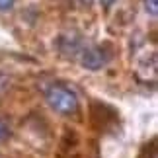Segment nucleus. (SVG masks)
<instances>
[{"instance_id": "f257e3e1", "label": "nucleus", "mask_w": 158, "mask_h": 158, "mask_svg": "<svg viewBox=\"0 0 158 158\" xmlns=\"http://www.w3.org/2000/svg\"><path fill=\"white\" fill-rule=\"evenodd\" d=\"M47 104L60 115H72L78 111V98L69 86L64 84H53L45 94Z\"/></svg>"}, {"instance_id": "f03ea898", "label": "nucleus", "mask_w": 158, "mask_h": 158, "mask_svg": "<svg viewBox=\"0 0 158 158\" xmlns=\"http://www.w3.org/2000/svg\"><path fill=\"white\" fill-rule=\"evenodd\" d=\"M109 60V55L100 49V47H90V49L82 51V57H80V63L86 70H100L104 69Z\"/></svg>"}, {"instance_id": "7ed1b4c3", "label": "nucleus", "mask_w": 158, "mask_h": 158, "mask_svg": "<svg viewBox=\"0 0 158 158\" xmlns=\"http://www.w3.org/2000/svg\"><path fill=\"white\" fill-rule=\"evenodd\" d=\"M59 49H60V55L63 57H76L82 49V37L78 35L76 31H69L64 35H60L59 39Z\"/></svg>"}, {"instance_id": "20e7f679", "label": "nucleus", "mask_w": 158, "mask_h": 158, "mask_svg": "<svg viewBox=\"0 0 158 158\" xmlns=\"http://www.w3.org/2000/svg\"><path fill=\"white\" fill-rule=\"evenodd\" d=\"M144 10L152 18H156L158 16V0H144Z\"/></svg>"}, {"instance_id": "39448f33", "label": "nucleus", "mask_w": 158, "mask_h": 158, "mask_svg": "<svg viewBox=\"0 0 158 158\" xmlns=\"http://www.w3.org/2000/svg\"><path fill=\"white\" fill-rule=\"evenodd\" d=\"M8 137H10V125L0 119V141H6Z\"/></svg>"}, {"instance_id": "423d86ee", "label": "nucleus", "mask_w": 158, "mask_h": 158, "mask_svg": "<svg viewBox=\"0 0 158 158\" xmlns=\"http://www.w3.org/2000/svg\"><path fill=\"white\" fill-rule=\"evenodd\" d=\"M16 0H0V12H10L14 8Z\"/></svg>"}, {"instance_id": "0eeeda50", "label": "nucleus", "mask_w": 158, "mask_h": 158, "mask_svg": "<svg viewBox=\"0 0 158 158\" xmlns=\"http://www.w3.org/2000/svg\"><path fill=\"white\" fill-rule=\"evenodd\" d=\"M115 2H117V0H102V6H104L106 10H109V8H111V6H113Z\"/></svg>"}, {"instance_id": "6e6552de", "label": "nucleus", "mask_w": 158, "mask_h": 158, "mask_svg": "<svg viewBox=\"0 0 158 158\" xmlns=\"http://www.w3.org/2000/svg\"><path fill=\"white\" fill-rule=\"evenodd\" d=\"M94 0H82V4H86V6H92Z\"/></svg>"}, {"instance_id": "1a4fd4ad", "label": "nucleus", "mask_w": 158, "mask_h": 158, "mask_svg": "<svg viewBox=\"0 0 158 158\" xmlns=\"http://www.w3.org/2000/svg\"><path fill=\"white\" fill-rule=\"evenodd\" d=\"M0 158H2V156H0Z\"/></svg>"}]
</instances>
